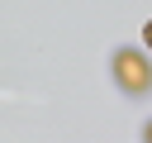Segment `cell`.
<instances>
[{
    "label": "cell",
    "mask_w": 152,
    "mask_h": 143,
    "mask_svg": "<svg viewBox=\"0 0 152 143\" xmlns=\"http://www.w3.org/2000/svg\"><path fill=\"white\" fill-rule=\"evenodd\" d=\"M142 38H147V48H152V24H147V29H142Z\"/></svg>",
    "instance_id": "obj_2"
},
{
    "label": "cell",
    "mask_w": 152,
    "mask_h": 143,
    "mask_svg": "<svg viewBox=\"0 0 152 143\" xmlns=\"http://www.w3.org/2000/svg\"><path fill=\"white\" fill-rule=\"evenodd\" d=\"M147 143H152V124H147Z\"/></svg>",
    "instance_id": "obj_3"
},
{
    "label": "cell",
    "mask_w": 152,
    "mask_h": 143,
    "mask_svg": "<svg viewBox=\"0 0 152 143\" xmlns=\"http://www.w3.org/2000/svg\"><path fill=\"white\" fill-rule=\"evenodd\" d=\"M114 81L128 95H142V91H152V62L124 48V52H114Z\"/></svg>",
    "instance_id": "obj_1"
}]
</instances>
